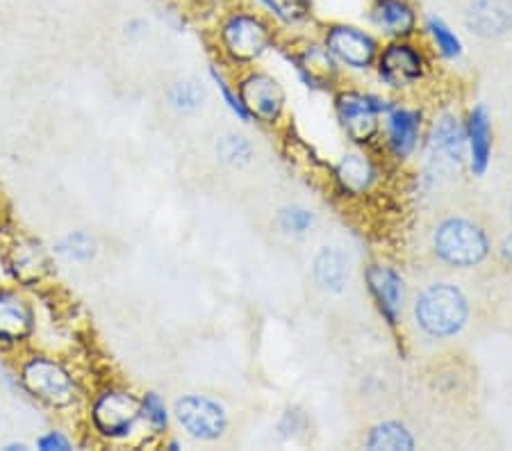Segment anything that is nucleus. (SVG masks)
<instances>
[{
    "label": "nucleus",
    "instance_id": "72a5a7b5",
    "mask_svg": "<svg viewBox=\"0 0 512 451\" xmlns=\"http://www.w3.org/2000/svg\"><path fill=\"white\" fill-rule=\"evenodd\" d=\"M510 219H512V199H510Z\"/></svg>",
    "mask_w": 512,
    "mask_h": 451
},
{
    "label": "nucleus",
    "instance_id": "aec40b11",
    "mask_svg": "<svg viewBox=\"0 0 512 451\" xmlns=\"http://www.w3.org/2000/svg\"><path fill=\"white\" fill-rule=\"evenodd\" d=\"M337 178L346 192L360 194L365 192L371 178H374V171H371V164L362 158V155H349L344 158L340 167H337Z\"/></svg>",
    "mask_w": 512,
    "mask_h": 451
},
{
    "label": "nucleus",
    "instance_id": "7c9ffc66",
    "mask_svg": "<svg viewBox=\"0 0 512 451\" xmlns=\"http://www.w3.org/2000/svg\"><path fill=\"white\" fill-rule=\"evenodd\" d=\"M278 3H280V10H283L285 21L301 19V16H305L310 10L308 0H278Z\"/></svg>",
    "mask_w": 512,
    "mask_h": 451
},
{
    "label": "nucleus",
    "instance_id": "f8f14e48",
    "mask_svg": "<svg viewBox=\"0 0 512 451\" xmlns=\"http://www.w3.org/2000/svg\"><path fill=\"white\" fill-rule=\"evenodd\" d=\"M465 26L478 37H501L512 28V7L508 0H472L465 12Z\"/></svg>",
    "mask_w": 512,
    "mask_h": 451
},
{
    "label": "nucleus",
    "instance_id": "4be33fe9",
    "mask_svg": "<svg viewBox=\"0 0 512 451\" xmlns=\"http://www.w3.org/2000/svg\"><path fill=\"white\" fill-rule=\"evenodd\" d=\"M465 130L458 123V119L444 117L435 123L433 130V149L440 153H447L451 158H462V146H465Z\"/></svg>",
    "mask_w": 512,
    "mask_h": 451
},
{
    "label": "nucleus",
    "instance_id": "b1692460",
    "mask_svg": "<svg viewBox=\"0 0 512 451\" xmlns=\"http://www.w3.org/2000/svg\"><path fill=\"white\" fill-rule=\"evenodd\" d=\"M169 101L178 112H194L205 101V89L196 80H180L169 89Z\"/></svg>",
    "mask_w": 512,
    "mask_h": 451
},
{
    "label": "nucleus",
    "instance_id": "a878e982",
    "mask_svg": "<svg viewBox=\"0 0 512 451\" xmlns=\"http://www.w3.org/2000/svg\"><path fill=\"white\" fill-rule=\"evenodd\" d=\"M57 251L64 253V256H69L71 260L87 262L96 256V242L92 235L78 231V233H71L69 237H66Z\"/></svg>",
    "mask_w": 512,
    "mask_h": 451
},
{
    "label": "nucleus",
    "instance_id": "6ab92c4d",
    "mask_svg": "<svg viewBox=\"0 0 512 451\" xmlns=\"http://www.w3.org/2000/svg\"><path fill=\"white\" fill-rule=\"evenodd\" d=\"M367 449H415V438L410 436V431L406 429L403 424H396V422H385V424H378L374 431L369 433L367 438Z\"/></svg>",
    "mask_w": 512,
    "mask_h": 451
},
{
    "label": "nucleus",
    "instance_id": "473e14b6",
    "mask_svg": "<svg viewBox=\"0 0 512 451\" xmlns=\"http://www.w3.org/2000/svg\"><path fill=\"white\" fill-rule=\"evenodd\" d=\"M5 449H10V451H12V449H28V447H26V445H23V442H21V445H7Z\"/></svg>",
    "mask_w": 512,
    "mask_h": 451
},
{
    "label": "nucleus",
    "instance_id": "cd10ccee",
    "mask_svg": "<svg viewBox=\"0 0 512 451\" xmlns=\"http://www.w3.org/2000/svg\"><path fill=\"white\" fill-rule=\"evenodd\" d=\"M312 212L305 208H285L278 215V224L287 233H305L312 226Z\"/></svg>",
    "mask_w": 512,
    "mask_h": 451
},
{
    "label": "nucleus",
    "instance_id": "bb28decb",
    "mask_svg": "<svg viewBox=\"0 0 512 451\" xmlns=\"http://www.w3.org/2000/svg\"><path fill=\"white\" fill-rule=\"evenodd\" d=\"M428 30H431L435 44H437V48H440V53L444 57H458L460 55V51H462L460 39L456 37V32H453L442 19L428 21Z\"/></svg>",
    "mask_w": 512,
    "mask_h": 451
},
{
    "label": "nucleus",
    "instance_id": "393cba45",
    "mask_svg": "<svg viewBox=\"0 0 512 451\" xmlns=\"http://www.w3.org/2000/svg\"><path fill=\"white\" fill-rule=\"evenodd\" d=\"M142 420L151 426L153 433H164L169 429V413L158 392H146L142 397Z\"/></svg>",
    "mask_w": 512,
    "mask_h": 451
},
{
    "label": "nucleus",
    "instance_id": "412c9836",
    "mask_svg": "<svg viewBox=\"0 0 512 451\" xmlns=\"http://www.w3.org/2000/svg\"><path fill=\"white\" fill-rule=\"evenodd\" d=\"M299 71L303 73L308 82L324 85L326 80L335 76V62H333V57H330L328 48L312 46L299 57Z\"/></svg>",
    "mask_w": 512,
    "mask_h": 451
},
{
    "label": "nucleus",
    "instance_id": "9d476101",
    "mask_svg": "<svg viewBox=\"0 0 512 451\" xmlns=\"http://www.w3.org/2000/svg\"><path fill=\"white\" fill-rule=\"evenodd\" d=\"M326 48L353 69H367L378 55L374 37L353 26H333L326 32Z\"/></svg>",
    "mask_w": 512,
    "mask_h": 451
},
{
    "label": "nucleus",
    "instance_id": "f257e3e1",
    "mask_svg": "<svg viewBox=\"0 0 512 451\" xmlns=\"http://www.w3.org/2000/svg\"><path fill=\"white\" fill-rule=\"evenodd\" d=\"M21 388L32 399L53 410H66L76 404L80 397L76 376L60 360L46 354H32L21 360L19 365Z\"/></svg>",
    "mask_w": 512,
    "mask_h": 451
},
{
    "label": "nucleus",
    "instance_id": "9b49d317",
    "mask_svg": "<svg viewBox=\"0 0 512 451\" xmlns=\"http://www.w3.org/2000/svg\"><path fill=\"white\" fill-rule=\"evenodd\" d=\"M378 112L381 105L362 94H342L337 98V114H340L342 128L353 142L365 144L378 133Z\"/></svg>",
    "mask_w": 512,
    "mask_h": 451
},
{
    "label": "nucleus",
    "instance_id": "ddd939ff",
    "mask_svg": "<svg viewBox=\"0 0 512 451\" xmlns=\"http://www.w3.org/2000/svg\"><path fill=\"white\" fill-rule=\"evenodd\" d=\"M378 71L394 87L410 85L424 76V57L408 44H392L378 57Z\"/></svg>",
    "mask_w": 512,
    "mask_h": 451
},
{
    "label": "nucleus",
    "instance_id": "6e6552de",
    "mask_svg": "<svg viewBox=\"0 0 512 451\" xmlns=\"http://www.w3.org/2000/svg\"><path fill=\"white\" fill-rule=\"evenodd\" d=\"M239 98L249 117L260 119L262 123H276L285 108L283 87L267 73H249L239 82Z\"/></svg>",
    "mask_w": 512,
    "mask_h": 451
},
{
    "label": "nucleus",
    "instance_id": "7ed1b4c3",
    "mask_svg": "<svg viewBox=\"0 0 512 451\" xmlns=\"http://www.w3.org/2000/svg\"><path fill=\"white\" fill-rule=\"evenodd\" d=\"M467 319L469 303L456 285L435 283L415 301V322L428 338H453L465 328Z\"/></svg>",
    "mask_w": 512,
    "mask_h": 451
},
{
    "label": "nucleus",
    "instance_id": "2eb2a0df",
    "mask_svg": "<svg viewBox=\"0 0 512 451\" xmlns=\"http://www.w3.org/2000/svg\"><path fill=\"white\" fill-rule=\"evenodd\" d=\"M421 128V114L415 110L396 108L387 117V135H390V149L396 158H408L415 151Z\"/></svg>",
    "mask_w": 512,
    "mask_h": 451
},
{
    "label": "nucleus",
    "instance_id": "f3484780",
    "mask_svg": "<svg viewBox=\"0 0 512 451\" xmlns=\"http://www.w3.org/2000/svg\"><path fill=\"white\" fill-rule=\"evenodd\" d=\"M349 278V262L335 246H324L315 258V281L328 292H342Z\"/></svg>",
    "mask_w": 512,
    "mask_h": 451
},
{
    "label": "nucleus",
    "instance_id": "a211bd4d",
    "mask_svg": "<svg viewBox=\"0 0 512 451\" xmlns=\"http://www.w3.org/2000/svg\"><path fill=\"white\" fill-rule=\"evenodd\" d=\"M376 23L394 37H408L417 26V16L406 0H378Z\"/></svg>",
    "mask_w": 512,
    "mask_h": 451
},
{
    "label": "nucleus",
    "instance_id": "c85d7f7f",
    "mask_svg": "<svg viewBox=\"0 0 512 451\" xmlns=\"http://www.w3.org/2000/svg\"><path fill=\"white\" fill-rule=\"evenodd\" d=\"M210 73H212V80L217 82L219 92H221V96H224V101H226L228 108L233 110L242 121H249L251 117H249V112H246V108H244L242 98H239V92H235V89L228 85V80H226L224 76H221V73H219L217 69H214V67L210 69Z\"/></svg>",
    "mask_w": 512,
    "mask_h": 451
},
{
    "label": "nucleus",
    "instance_id": "dca6fc26",
    "mask_svg": "<svg viewBox=\"0 0 512 451\" xmlns=\"http://www.w3.org/2000/svg\"><path fill=\"white\" fill-rule=\"evenodd\" d=\"M467 139L472 146V171L476 176H483L492 153V126L485 108H476L469 114Z\"/></svg>",
    "mask_w": 512,
    "mask_h": 451
},
{
    "label": "nucleus",
    "instance_id": "20e7f679",
    "mask_svg": "<svg viewBox=\"0 0 512 451\" xmlns=\"http://www.w3.org/2000/svg\"><path fill=\"white\" fill-rule=\"evenodd\" d=\"M142 422V399L123 388H105L89 406V426L103 440H126Z\"/></svg>",
    "mask_w": 512,
    "mask_h": 451
},
{
    "label": "nucleus",
    "instance_id": "f03ea898",
    "mask_svg": "<svg viewBox=\"0 0 512 451\" xmlns=\"http://www.w3.org/2000/svg\"><path fill=\"white\" fill-rule=\"evenodd\" d=\"M435 258L449 267H476L490 256V235L467 215H447L433 228Z\"/></svg>",
    "mask_w": 512,
    "mask_h": 451
},
{
    "label": "nucleus",
    "instance_id": "1a4fd4ad",
    "mask_svg": "<svg viewBox=\"0 0 512 451\" xmlns=\"http://www.w3.org/2000/svg\"><path fill=\"white\" fill-rule=\"evenodd\" d=\"M5 265L16 283L30 287L44 281L51 272V256H48L44 244L32 240V237H16L7 246Z\"/></svg>",
    "mask_w": 512,
    "mask_h": 451
},
{
    "label": "nucleus",
    "instance_id": "2f4dec72",
    "mask_svg": "<svg viewBox=\"0 0 512 451\" xmlns=\"http://www.w3.org/2000/svg\"><path fill=\"white\" fill-rule=\"evenodd\" d=\"M260 3H262L264 7H267V10L274 12V14L278 16V19H283V21H285V16H283V10H280V3H278V0H260Z\"/></svg>",
    "mask_w": 512,
    "mask_h": 451
},
{
    "label": "nucleus",
    "instance_id": "c756f323",
    "mask_svg": "<svg viewBox=\"0 0 512 451\" xmlns=\"http://www.w3.org/2000/svg\"><path fill=\"white\" fill-rule=\"evenodd\" d=\"M37 447L44 449V451H55V449L69 451L71 449V440L66 438V436H62L60 431H48V433H44V436L37 440Z\"/></svg>",
    "mask_w": 512,
    "mask_h": 451
},
{
    "label": "nucleus",
    "instance_id": "39448f33",
    "mask_svg": "<svg viewBox=\"0 0 512 451\" xmlns=\"http://www.w3.org/2000/svg\"><path fill=\"white\" fill-rule=\"evenodd\" d=\"M226 55L235 62H253L271 46V28L253 12H233L219 28Z\"/></svg>",
    "mask_w": 512,
    "mask_h": 451
},
{
    "label": "nucleus",
    "instance_id": "4468645a",
    "mask_svg": "<svg viewBox=\"0 0 512 451\" xmlns=\"http://www.w3.org/2000/svg\"><path fill=\"white\" fill-rule=\"evenodd\" d=\"M367 285H369L371 294H374L378 308H381V313L387 322H390L392 326L399 324V315H401V306H403L401 276L390 267L374 265L367 269Z\"/></svg>",
    "mask_w": 512,
    "mask_h": 451
},
{
    "label": "nucleus",
    "instance_id": "0eeeda50",
    "mask_svg": "<svg viewBox=\"0 0 512 451\" xmlns=\"http://www.w3.org/2000/svg\"><path fill=\"white\" fill-rule=\"evenodd\" d=\"M37 331V313L26 294L0 287V347H21Z\"/></svg>",
    "mask_w": 512,
    "mask_h": 451
},
{
    "label": "nucleus",
    "instance_id": "5701e85b",
    "mask_svg": "<svg viewBox=\"0 0 512 451\" xmlns=\"http://www.w3.org/2000/svg\"><path fill=\"white\" fill-rule=\"evenodd\" d=\"M217 155L228 167H244L253 160V144L242 135H226L219 139Z\"/></svg>",
    "mask_w": 512,
    "mask_h": 451
},
{
    "label": "nucleus",
    "instance_id": "423d86ee",
    "mask_svg": "<svg viewBox=\"0 0 512 451\" xmlns=\"http://www.w3.org/2000/svg\"><path fill=\"white\" fill-rule=\"evenodd\" d=\"M178 424L187 431V436L203 442H214L224 438L228 429L226 408L205 395H185L173 406Z\"/></svg>",
    "mask_w": 512,
    "mask_h": 451
}]
</instances>
